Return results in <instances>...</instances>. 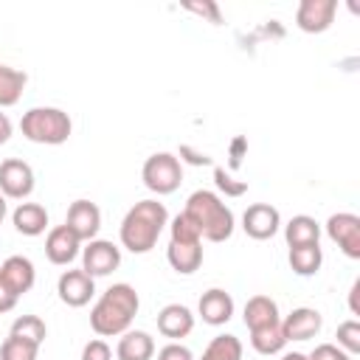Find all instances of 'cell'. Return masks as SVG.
I'll return each instance as SVG.
<instances>
[{
	"label": "cell",
	"instance_id": "20",
	"mask_svg": "<svg viewBox=\"0 0 360 360\" xmlns=\"http://www.w3.org/2000/svg\"><path fill=\"white\" fill-rule=\"evenodd\" d=\"M11 222H14L17 233H22V236H39L48 228V211L39 202H20L11 211Z\"/></svg>",
	"mask_w": 360,
	"mask_h": 360
},
{
	"label": "cell",
	"instance_id": "21",
	"mask_svg": "<svg viewBox=\"0 0 360 360\" xmlns=\"http://www.w3.org/2000/svg\"><path fill=\"white\" fill-rule=\"evenodd\" d=\"M242 321H245V326H248L250 332H253V329H262V326H270V323H278V321H281L278 304H276L270 295H250L248 304H245Z\"/></svg>",
	"mask_w": 360,
	"mask_h": 360
},
{
	"label": "cell",
	"instance_id": "41",
	"mask_svg": "<svg viewBox=\"0 0 360 360\" xmlns=\"http://www.w3.org/2000/svg\"><path fill=\"white\" fill-rule=\"evenodd\" d=\"M281 360H309V354H304V352H284Z\"/></svg>",
	"mask_w": 360,
	"mask_h": 360
},
{
	"label": "cell",
	"instance_id": "2",
	"mask_svg": "<svg viewBox=\"0 0 360 360\" xmlns=\"http://www.w3.org/2000/svg\"><path fill=\"white\" fill-rule=\"evenodd\" d=\"M166 225H169L166 205L158 202V200H141L124 214L118 236H121V245L129 253H149L158 245Z\"/></svg>",
	"mask_w": 360,
	"mask_h": 360
},
{
	"label": "cell",
	"instance_id": "42",
	"mask_svg": "<svg viewBox=\"0 0 360 360\" xmlns=\"http://www.w3.org/2000/svg\"><path fill=\"white\" fill-rule=\"evenodd\" d=\"M6 214H8V202H6V197L0 194V222L6 219Z\"/></svg>",
	"mask_w": 360,
	"mask_h": 360
},
{
	"label": "cell",
	"instance_id": "7",
	"mask_svg": "<svg viewBox=\"0 0 360 360\" xmlns=\"http://www.w3.org/2000/svg\"><path fill=\"white\" fill-rule=\"evenodd\" d=\"M121 264V248L112 245L110 239H90L82 248V270L93 278L110 276Z\"/></svg>",
	"mask_w": 360,
	"mask_h": 360
},
{
	"label": "cell",
	"instance_id": "30",
	"mask_svg": "<svg viewBox=\"0 0 360 360\" xmlns=\"http://www.w3.org/2000/svg\"><path fill=\"white\" fill-rule=\"evenodd\" d=\"M335 338H338L335 346H340L346 354H357L360 352V321H354V318L352 321H343L338 326Z\"/></svg>",
	"mask_w": 360,
	"mask_h": 360
},
{
	"label": "cell",
	"instance_id": "18",
	"mask_svg": "<svg viewBox=\"0 0 360 360\" xmlns=\"http://www.w3.org/2000/svg\"><path fill=\"white\" fill-rule=\"evenodd\" d=\"M166 259L172 264L174 273L180 276H191L200 270L202 264V242H172L166 248Z\"/></svg>",
	"mask_w": 360,
	"mask_h": 360
},
{
	"label": "cell",
	"instance_id": "23",
	"mask_svg": "<svg viewBox=\"0 0 360 360\" xmlns=\"http://www.w3.org/2000/svg\"><path fill=\"white\" fill-rule=\"evenodd\" d=\"M323 264V250L321 245H301V248H290V267L295 276H315Z\"/></svg>",
	"mask_w": 360,
	"mask_h": 360
},
{
	"label": "cell",
	"instance_id": "15",
	"mask_svg": "<svg viewBox=\"0 0 360 360\" xmlns=\"http://www.w3.org/2000/svg\"><path fill=\"white\" fill-rule=\"evenodd\" d=\"M0 281L20 298L22 292H28L37 281V270H34V262L28 256H8L3 264H0Z\"/></svg>",
	"mask_w": 360,
	"mask_h": 360
},
{
	"label": "cell",
	"instance_id": "11",
	"mask_svg": "<svg viewBox=\"0 0 360 360\" xmlns=\"http://www.w3.org/2000/svg\"><path fill=\"white\" fill-rule=\"evenodd\" d=\"M56 292H59V301L79 309L84 304H90V298L96 295V278L87 276L82 267L79 270H65L56 281Z\"/></svg>",
	"mask_w": 360,
	"mask_h": 360
},
{
	"label": "cell",
	"instance_id": "27",
	"mask_svg": "<svg viewBox=\"0 0 360 360\" xmlns=\"http://www.w3.org/2000/svg\"><path fill=\"white\" fill-rule=\"evenodd\" d=\"M8 335H17V338H25L37 346H42V340L48 338V326L39 315H20L14 323H11V332Z\"/></svg>",
	"mask_w": 360,
	"mask_h": 360
},
{
	"label": "cell",
	"instance_id": "13",
	"mask_svg": "<svg viewBox=\"0 0 360 360\" xmlns=\"http://www.w3.org/2000/svg\"><path fill=\"white\" fill-rule=\"evenodd\" d=\"M79 253H82V239L68 225H56V228L48 231V236H45V256H48L51 264L65 267Z\"/></svg>",
	"mask_w": 360,
	"mask_h": 360
},
{
	"label": "cell",
	"instance_id": "25",
	"mask_svg": "<svg viewBox=\"0 0 360 360\" xmlns=\"http://www.w3.org/2000/svg\"><path fill=\"white\" fill-rule=\"evenodd\" d=\"M25 82L28 76L17 68H8V65H0V107H11L20 101L22 90H25Z\"/></svg>",
	"mask_w": 360,
	"mask_h": 360
},
{
	"label": "cell",
	"instance_id": "29",
	"mask_svg": "<svg viewBox=\"0 0 360 360\" xmlns=\"http://www.w3.org/2000/svg\"><path fill=\"white\" fill-rule=\"evenodd\" d=\"M169 239H172V242H202L197 225H194L183 211L169 222Z\"/></svg>",
	"mask_w": 360,
	"mask_h": 360
},
{
	"label": "cell",
	"instance_id": "24",
	"mask_svg": "<svg viewBox=\"0 0 360 360\" xmlns=\"http://www.w3.org/2000/svg\"><path fill=\"white\" fill-rule=\"evenodd\" d=\"M250 346L259 352V354H278L284 352L287 346V338L281 332V321L278 323H270V326H262V329H253L250 332Z\"/></svg>",
	"mask_w": 360,
	"mask_h": 360
},
{
	"label": "cell",
	"instance_id": "5",
	"mask_svg": "<svg viewBox=\"0 0 360 360\" xmlns=\"http://www.w3.org/2000/svg\"><path fill=\"white\" fill-rule=\"evenodd\" d=\"M141 180L149 191H155L158 197L160 194H172L180 188L183 183V163L177 160V155L172 152H155L143 160V169H141Z\"/></svg>",
	"mask_w": 360,
	"mask_h": 360
},
{
	"label": "cell",
	"instance_id": "39",
	"mask_svg": "<svg viewBox=\"0 0 360 360\" xmlns=\"http://www.w3.org/2000/svg\"><path fill=\"white\" fill-rule=\"evenodd\" d=\"M357 295H360V278H354V281H352V290H349V309H352V315H360V301H357Z\"/></svg>",
	"mask_w": 360,
	"mask_h": 360
},
{
	"label": "cell",
	"instance_id": "8",
	"mask_svg": "<svg viewBox=\"0 0 360 360\" xmlns=\"http://www.w3.org/2000/svg\"><path fill=\"white\" fill-rule=\"evenodd\" d=\"M34 191V169L20 158H6L0 163V194L6 200H25Z\"/></svg>",
	"mask_w": 360,
	"mask_h": 360
},
{
	"label": "cell",
	"instance_id": "40",
	"mask_svg": "<svg viewBox=\"0 0 360 360\" xmlns=\"http://www.w3.org/2000/svg\"><path fill=\"white\" fill-rule=\"evenodd\" d=\"M11 132H14V127H11V118L6 115V112H0V146L11 138Z\"/></svg>",
	"mask_w": 360,
	"mask_h": 360
},
{
	"label": "cell",
	"instance_id": "1",
	"mask_svg": "<svg viewBox=\"0 0 360 360\" xmlns=\"http://www.w3.org/2000/svg\"><path fill=\"white\" fill-rule=\"evenodd\" d=\"M138 309H141V298H138L135 287L127 284V281H118V284L107 287L98 295V301L93 304V309H90V329L98 338L124 335L129 329V323L135 321Z\"/></svg>",
	"mask_w": 360,
	"mask_h": 360
},
{
	"label": "cell",
	"instance_id": "28",
	"mask_svg": "<svg viewBox=\"0 0 360 360\" xmlns=\"http://www.w3.org/2000/svg\"><path fill=\"white\" fill-rule=\"evenodd\" d=\"M37 354H39V346L17 335H8L0 346V360H37Z\"/></svg>",
	"mask_w": 360,
	"mask_h": 360
},
{
	"label": "cell",
	"instance_id": "34",
	"mask_svg": "<svg viewBox=\"0 0 360 360\" xmlns=\"http://www.w3.org/2000/svg\"><path fill=\"white\" fill-rule=\"evenodd\" d=\"M158 360H194V354H191V349L183 346L180 340H169V343L158 352Z\"/></svg>",
	"mask_w": 360,
	"mask_h": 360
},
{
	"label": "cell",
	"instance_id": "26",
	"mask_svg": "<svg viewBox=\"0 0 360 360\" xmlns=\"http://www.w3.org/2000/svg\"><path fill=\"white\" fill-rule=\"evenodd\" d=\"M200 360H242V340L236 335H217L202 349Z\"/></svg>",
	"mask_w": 360,
	"mask_h": 360
},
{
	"label": "cell",
	"instance_id": "22",
	"mask_svg": "<svg viewBox=\"0 0 360 360\" xmlns=\"http://www.w3.org/2000/svg\"><path fill=\"white\" fill-rule=\"evenodd\" d=\"M284 239H287L290 248L318 245V239H321V225H318L315 217H309V214H295V217L284 225Z\"/></svg>",
	"mask_w": 360,
	"mask_h": 360
},
{
	"label": "cell",
	"instance_id": "32",
	"mask_svg": "<svg viewBox=\"0 0 360 360\" xmlns=\"http://www.w3.org/2000/svg\"><path fill=\"white\" fill-rule=\"evenodd\" d=\"M82 360H112V349L107 346V340L93 338V340L84 343V349H82Z\"/></svg>",
	"mask_w": 360,
	"mask_h": 360
},
{
	"label": "cell",
	"instance_id": "38",
	"mask_svg": "<svg viewBox=\"0 0 360 360\" xmlns=\"http://www.w3.org/2000/svg\"><path fill=\"white\" fill-rule=\"evenodd\" d=\"M14 307H17V295L0 281V315H3V312H11Z\"/></svg>",
	"mask_w": 360,
	"mask_h": 360
},
{
	"label": "cell",
	"instance_id": "10",
	"mask_svg": "<svg viewBox=\"0 0 360 360\" xmlns=\"http://www.w3.org/2000/svg\"><path fill=\"white\" fill-rule=\"evenodd\" d=\"M338 0H301L295 8V25L304 34H323L335 22Z\"/></svg>",
	"mask_w": 360,
	"mask_h": 360
},
{
	"label": "cell",
	"instance_id": "31",
	"mask_svg": "<svg viewBox=\"0 0 360 360\" xmlns=\"http://www.w3.org/2000/svg\"><path fill=\"white\" fill-rule=\"evenodd\" d=\"M214 186L225 194V197H242L248 191V180H236L231 172H225L222 166H214Z\"/></svg>",
	"mask_w": 360,
	"mask_h": 360
},
{
	"label": "cell",
	"instance_id": "3",
	"mask_svg": "<svg viewBox=\"0 0 360 360\" xmlns=\"http://www.w3.org/2000/svg\"><path fill=\"white\" fill-rule=\"evenodd\" d=\"M183 214L197 225L200 236L208 239V242H225V239L233 236V228H236L233 211L222 202L219 194H214L208 188L191 191L188 200H186Z\"/></svg>",
	"mask_w": 360,
	"mask_h": 360
},
{
	"label": "cell",
	"instance_id": "17",
	"mask_svg": "<svg viewBox=\"0 0 360 360\" xmlns=\"http://www.w3.org/2000/svg\"><path fill=\"white\" fill-rule=\"evenodd\" d=\"M194 329V312L186 304H166L158 312V332L169 340H180L186 335H191Z\"/></svg>",
	"mask_w": 360,
	"mask_h": 360
},
{
	"label": "cell",
	"instance_id": "16",
	"mask_svg": "<svg viewBox=\"0 0 360 360\" xmlns=\"http://www.w3.org/2000/svg\"><path fill=\"white\" fill-rule=\"evenodd\" d=\"M197 312H200V318H202L205 323L222 326V323H228L231 315H233V298H231V292H225L222 287H211V290H205V292L200 295Z\"/></svg>",
	"mask_w": 360,
	"mask_h": 360
},
{
	"label": "cell",
	"instance_id": "12",
	"mask_svg": "<svg viewBox=\"0 0 360 360\" xmlns=\"http://www.w3.org/2000/svg\"><path fill=\"white\" fill-rule=\"evenodd\" d=\"M65 225L82 239V242H90L96 239V233L101 231V208L90 200H73L70 208H68V217H65Z\"/></svg>",
	"mask_w": 360,
	"mask_h": 360
},
{
	"label": "cell",
	"instance_id": "36",
	"mask_svg": "<svg viewBox=\"0 0 360 360\" xmlns=\"http://www.w3.org/2000/svg\"><path fill=\"white\" fill-rule=\"evenodd\" d=\"M177 160H180V163L186 160V163H191V166H211V163H214V160H211L205 152H197V149H191L188 143H183V146H180Z\"/></svg>",
	"mask_w": 360,
	"mask_h": 360
},
{
	"label": "cell",
	"instance_id": "33",
	"mask_svg": "<svg viewBox=\"0 0 360 360\" xmlns=\"http://www.w3.org/2000/svg\"><path fill=\"white\" fill-rule=\"evenodd\" d=\"M309 360H352V354H346L340 346L335 343H318L312 352H309Z\"/></svg>",
	"mask_w": 360,
	"mask_h": 360
},
{
	"label": "cell",
	"instance_id": "9",
	"mask_svg": "<svg viewBox=\"0 0 360 360\" xmlns=\"http://www.w3.org/2000/svg\"><path fill=\"white\" fill-rule=\"evenodd\" d=\"M278 228H281V214L270 202H253L242 214V231L250 239H259V242L273 239L278 233Z\"/></svg>",
	"mask_w": 360,
	"mask_h": 360
},
{
	"label": "cell",
	"instance_id": "37",
	"mask_svg": "<svg viewBox=\"0 0 360 360\" xmlns=\"http://www.w3.org/2000/svg\"><path fill=\"white\" fill-rule=\"evenodd\" d=\"M245 152H248V138H242V135H236L233 141H231V149H228V166L231 169H239L242 166V158H245Z\"/></svg>",
	"mask_w": 360,
	"mask_h": 360
},
{
	"label": "cell",
	"instance_id": "19",
	"mask_svg": "<svg viewBox=\"0 0 360 360\" xmlns=\"http://www.w3.org/2000/svg\"><path fill=\"white\" fill-rule=\"evenodd\" d=\"M115 357L118 360H152L155 357V340H152V335L143 332V329H127L118 338Z\"/></svg>",
	"mask_w": 360,
	"mask_h": 360
},
{
	"label": "cell",
	"instance_id": "6",
	"mask_svg": "<svg viewBox=\"0 0 360 360\" xmlns=\"http://www.w3.org/2000/svg\"><path fill=\"white\" fill-rule=\"evenodd\" d=\"M323 231L349 259H360V217L357 214L338 211V214H332L326 219Z\"/></svg>",
	"mask_w": 360,
	"mask_h": 360
},
{
	"label": "cell",
	"instance_id": "14",
	"mask_svg": "<svg viewBox=\"0 0 360 360\" xmlns=\"http://www.w3.org/2000/svg\"><path fill=\"white\" fill-rule=\"evenodd\" d=\"M321 326H323V318L312 307H295L290 315L281 318V332H284L287 343L290 340H309L321 332Z\"/></svg>",
	"mask_w": 360,
	"mask_h": 360
},
{
	"label": "cell",
	"instance_id": "4",
	"mask_svg": "<svg viewBox=\"0 0 360 360\" xmlns=\"http://www.w3.org/2000/svg\"><path fill=\"white\" fill-rule=\"evenodd\" d=\"M20 132L31 143H45V146H59L70 138L73 121L65 110L59 107H31L20 118Z\"/></svg>",
	"mask_w": 360,
	"mask_h": 360
},
{
	"label": "cell",
	"instance_id": "35",
	"mask_svg": "<svg viewBox=\"0 0 360 360\" xmlns=\"http://www.w3.org/2000/svg\"><path fill=\"white\" fill-rule=\"evenodd\" d=\"M188 11L200 14V17H208L211 22H222V14H219V6L214 0H205V3H186Z\"/></svg>",
	"mask_w": 360,
	"mask_h": 360
}]
</instances>
